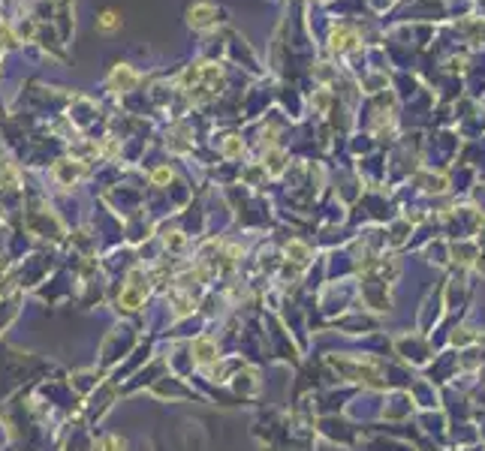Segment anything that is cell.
<instances>
[{
    "mask_svg": "<svg viewBox=\"0 0 485 451\" xmlns=\"http://www.w3.org/2000/svg\"><path fill=\"white\" fill-rule=\"evenodd\" d=\"M145 295H148V283H142V274L133 271L130 274V283L121 289V307L124 310H139Z\"/></svg>",
    "mask_w": 485,
    "mask_h": 451,
    "instance_id": "1",
    "label": "cell"
},
{
    "mask_svg": "<svg viewBox=\"0 0 485 451\" xmlns=\"http://www.w3.org/2000/svg\"><path fill=\"white\" fill-rule=\"evenodd\" d=\"M217 21H220V9L214 4H208V0H199V4H193L187 9V25L196 27V30L211 27V25H217Z\"/></svg>",
    "mask_w": 485,
    "mask_h": 451,
    "instance_id": "2",
    "label": "cell"
},
{
    "mask_svg": "<svg viewBox=\"0 0 485 451\" xmlns=\"http://www.w3.org/2000/svg\"><path fill=\"white\" fill-rule=\"evenodd\" d=\"M136 82H139V75L133 73L127 63H118V66H115V73H112V85H115L118 90H130Z\"/></svg>",
    "mask_w": 485,
    "mask_h": 451,
    "instance_id": "3",
    "label": "cell"
},
{
    "mask_svg": "<svg viewBox=\"0 0 485 451\" xmlns=\"http://www.w3.org/2000/svg\"><path fill=\"white\" fill-rule=\"evenodd\" d=\"M118 27H121V16L115 13V9H103L100 18H97V30L100 33H115Z\"/></svg>",
    "mask_w": 485,
    "mask_h": 451,
    "instance_id": "4",
    "label": "cell"
},
{
    "mask_svg": "<svg viewBox=\"0 0 485 451\" xmlns=\"http://www.w3.org/2000/svg\"><path fill=\"white\" fill-rule=\"evenodd\" d=\"M241 151H244L241 139H239V135H229L227 144H223V156H229V160H235V156H241Z\"/></svg>",
    "mask_w": 485,
    "mask_h": 451,
    "instance_id": "5",
    "label": "cell"
},
{
    "mask_svg": "<svg viewBox=\"0 0 485 451\" xmlns=\"http://www.w3.org/2000/svg\"><path fill=\"white\" fill-rule=\"evenodd\" d=\"M214 358V343L211 340H196V361L199 364H205V361Z\"/></svg>",
    "mask_w": 485,
    "mask_h": 451,
    "instance_id": "6",
    "label": "cell"
},
{
    "mask_svg": "<svg viewBox=\"0 0 485 451\" xmlns=\"http://www.w3.org/2000/svg\"><path fill=\"white\" fill-rule=\"evenodd\" d=\"M97 451H124V439H118V436H103L97 443Z\"/></svg>",
    "mask_w": 485,
    "mask_h": 451,
    "instance_id": "7",
    "label": "cell"
},
{
    "mask_svg": "<svg viewBox=\"0 0 485 451\" xmlns=\"http://www.w3.org/2000/svg\"><path fill=\"white\" fill-rule=\"evenodd\" d=\"M287 253L292 256V259H296V262H308V247H304V244H299V241H292L289 247H287Z\"/></svg>",
    "mask_w": 485,
    "mask_h": 451,
    "instance_id": "8",
    "label": "cell"
},
{
    "mask_svg": "<svg viewBox=\"0 0 485 451\" xmlns=\"http://www.w3.org/2000/svg\"><path fill=\"white\" fill-rule=\"evenodd\" d=\"M151 180H154V184H166V180H172V168H169V166L157 168V172L151 175Z\"/></svg>",
    "mask_w": 485,
    "mask_h": 451,
    "instance_id": "9",
    "label": "cell"
}]
</instances>
